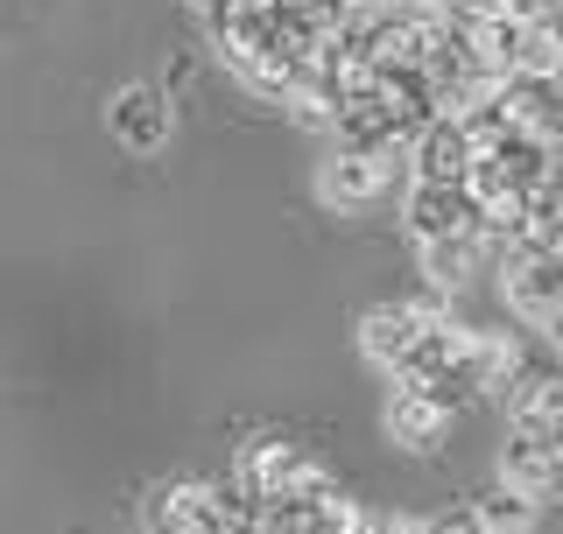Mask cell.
Listing matches in <instances>:
<instances>
[{
  "label": "cell",
  "mask_w": 563,
  "mask_h": 534,
  "mask_svg": "<svg viewBox=\"0 0 563 534\" xmlns=\"http://www.w3.org/2000/svg\"><path fill=\"white\" fill-rule=\"evenodd\" d=\"M409 233L422 246H437V240H479L486 219H479V204H472L465 183H416L409 190Z\"/></svg>",
  "instance_id": "7a4b0ae2"
},
{
  "label": "cell",
  "mask_w": 563,
  "mask_h": 534,
  "mask_svg": "<svg viewBox=\"0 0 563 534\" xmlns=\"http://www.w3.org/2000/svg\"><path fill=\"white\" fill-rule=\"evenodd\" d=\"M387 430H395L409 450H430L437 436L451 430V408L437 394H422V387H395V408H387Z\"/></svg>",
  "instance_id": "8992f818"
},
{
  "label": "cell",
  "mask_w": 563,
  "mask_h": 534,
  "mask_svg": "<svg viewBox=\"0 0 563 534\" xmlns=\"http://www.w3.org/2000/svg\"><path fill=\"white\" fill-rule=\"evenodd\" d=\"M472 169V134L465 120H430V127L416 134V183H465Z\"/></svg>",
  "instance_id": "277c9868"
},
{
  "label": "cell",
  "mask_w": 563,
  "mask_h": 534,
  "mask_svg": "<svg viewBox=\"0 0 563 534\" xmlns=\"http://www.w3.org/2000/svg\"><path fill=\"white\" fill-rule=\"evenodd\" d=\"M500 486L521 492L528 507H550V500H556V443H528V436H515V443H507Z\"/></svg>",
  "instance_id": "5b68a950"
},
{
  "label": "cell",
  "mask_w": 563,
  "mask_h": 534,
  "mask_svg": "<svg viewBox=\"0 0 563 534\" xmlns=\"http://www.w3.org/2000/svg\"><path fill=\"white\" fill-rule=\"evenodd\" d=\"M113 134L134 141V148H163V141H169V105H163V92H148V85L120 92V105H113Z\"/></svg>",
  "instance_id": "52a82bcc"
},
{
  "label": "cell",
  "mask_w": 563,
  "mask_h": 534,
  "mask_svg": "<svg viewBox=\"0 0 563 534\" xmlns=\"http://www.w3.org/2000/svg\"><path fill=\"white\" fill-rule=\"evenodd\" d=\"M366 534H422V513H395V521H366Z\"/></svg>",
  "instance_id": "7c38bea8"
},
{
  "label": "cell",
  "mask_w": 563,
  "mask_h": 534,
  "mask_svg": "<svg viewBox=\"0 0 563 534\" xmlns=\"http://www.w3.org/2000/svg\"><path fill=\"white\" fill-rule=\"evenodd\" d=\"M500 260H507V302H515L536 331H556V254L500 246Z\"/></svg>",
  "instance_id": "3957f363"
},
{
  "label": "cell",
  "mask_w": 563,
  "mask_h": 534,
  "mask_svg": "<svg viewBox=\"0 0 563 534\" xmlns=\"http://www.w3.org/2000/svg\"><path fill=\"white\" fill-rule=\"evenodd\" d=\"M465 507H472V521L486 534H528V521H536V507H528L521 492H507V486H493L486 500H465Z\"/></svg>",
  "instance_id": "9c48e42d"
},
{
  "label": "cell",
  "mask_w": 563,
  "mask_h": 534,
  "mask_svg": "<svg viewBox=\"0 0 563 534\" xmlns=\"http://www.w3.org/2000/svg\"><path fill=\"white\" fill-rule=\"evenodd\" d=\"M380 183H387V163H380V155H339V163L324 169V198H339V204L380 198Z\"/></svg>",
  "instance_id": "ba28073f"
},
{
  "label": "cell",
  "mask_w": 563,
  "mask_h": 534,
  "mask_svg": "<svg viewBox=\"0 0 563 534\" xmlns=\"http://www.w3.org/2000/svg\"><path fill=\"white\" fill-rule=\"evenodd\" d=\"M422 534H486L472 521V507H451V513H422Z\"/></svg>",
  "instance_id": "8fae6325"
},
{
  "label": "cell",
  "mask_w": 563,
  "mask_h": 534,
  "mask_svg": "<svg viewBox=\"0 0 563 534\" xmlns=\"http://www.w3.org/2000/svg\"><path fill=\"white\" fill-rule=\"evenodd\" d=\"M233 492L240 500H339V486H331V471L317 465V457L303 450V443H246L240 471H233Z\"/></svg>",
  "instance_id": "6da1fadb"
},
{
  "label": "cell",
  "mask_w": 563,
  "mask_h": 534,
  "mask_svg": "<svg viewBox=\"0 0 563 534\" xmlns=\"http://www.w3.org/2000/svg\"><path fill=\"white\" fill-rule=\"evenodd\" d=\"M422 260H430V275L444 281V289H457V281H472V267L486 260V246L479 240H437V246H422Z\"/></svg>",
  "instance_id": "30bf717a"
}]
</instances>
